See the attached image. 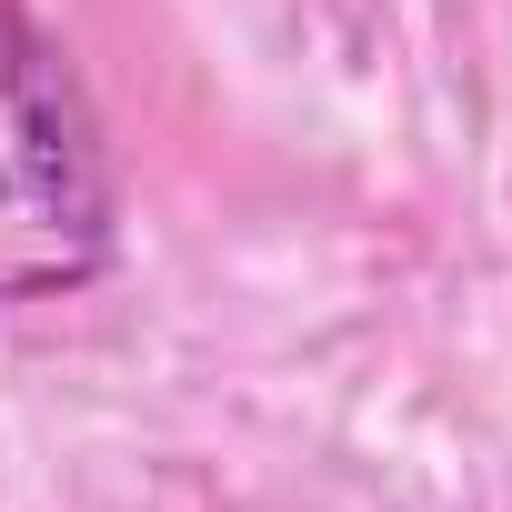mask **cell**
I'll list each match as a JSON object with an SVG mask.
<instances>
[{
  "instance_id": "1",
  "label": "cell",
  "mask_w": 512,
  "mask_h": 512,
  "mask_svg": "<svg viewBox=\"0 0 512 512\" xmlns=\"http://www.w3.org/2000/svg\"><path fill=\"white\" fill-rule=\"evenodd\" d=\"M111 161L71 61L0 0V312L61 302L111 272Z\"/></svg>"
}]
</instances>
